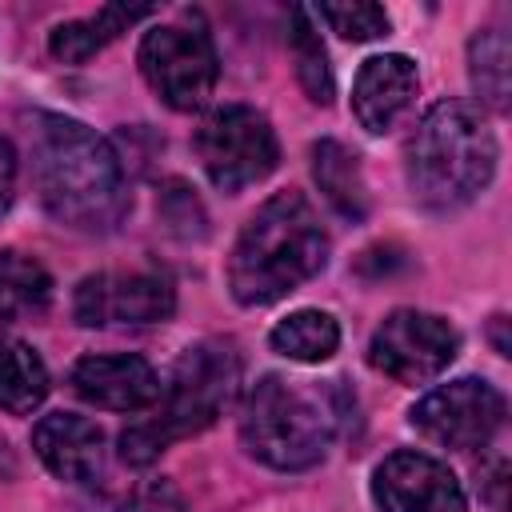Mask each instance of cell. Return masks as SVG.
<instances>
[{"label": "cell", "instance_id": "23", "mask_svg": "<svg viewBox=\"0 0 512 512\" xmlns=\"http://www.w3.org/2000/svg\"><path fill=\"white\" fill-rule=\"evenodd\" d=\"M120 512H184V500L168 480H148V484L128 492Z\"/></svg>", "mask_w": 512, "mask_h": 512}, {"label": "cell", "instance_id": "6", "mask_svg": "<svg viewBox=\"0 0 512 512\" xmlns=\"http://www.w3.org/2000/svg\"><path fill=\"white\" fill-rule=\"evenodd\" d=\"M140 72L148 88L176 112L200 108L212 88H216V44L200 20H180V24H160L148 28L140 40Z\"/></svg>", "mask_w": 512, "mask_h": 512}, {"label": "cell", "instance_id": "16", "mask_svg": "<svg viewBox=\"0 0 512 512\" xmlns=\"http://www.w3.org/2000/svg\"><path fill=\"white\" fill-rule=\"evenodd\" d=\"M312 176H316L324 200L344 220H364L368 216V184H364L360 160H356V152L348 144L316 140L312 144Z\"/></svg>", "mask_w": 512, "mask_h": 512}, {"label": "cell", "instance_id": "15", "mask_svg": "<svg viewBox=\"0 0 512 512\" xmlns=\"http://www.w3.org/2000/svg\"><path fill=\"white\" fill-rule=\"evenodd\" d=\"M144 16H152V4H104L100 12H92L84 20L56 24L48 36V48L64 64H84L88 56H96L104 44H112L120 32H128Z\"/></svg>", "mask_w": 512, "mask_h": 512}, {"label": "cell", "instance_id": "24", "mask_svg": "<svg viewBox=\"0 0 512 512\" xmlns=\"http://www.w3.org/2000/svg\"><path fill=\"white\" fill-rule=\"evenodd\" d=\"M16 176H20V160H16V148L0 136V216L12 208L16 200Z\"/></svg>", "mask_w": 512, "mask_h": 512}, {"label": "cell", "instance_id": "9", "mask_svg": "<svg viewBox=\"0 0 512 512\" xmlns=\"http://www.w3.org/2000/svg\"><path fill=\"white\" fill-rule=\"evenodd\" d=\"M504 416H508V404L488 380L460 376L452 384L432 388L412 408V428L432 444L472 452V448H484L504 428Z\"/></svg>", "mask_w": 512, "mask_h": 512}, {"label": "cell", "instance_id": "21", "mask_svg": "<svg viewBox=\"0 0 512 512\" xmlns=\"http://www.w3.org/2000/svg\"><path fill=\"white\" fill-rule=\"evenodd\" d=\"M508 36L500 28H484L472 36L468 44V76L472 88L480 96V104H488L492 112H508Z\"/></svg>", "mask_w": 512, "mask_h": 512}, {"label": "cell", "instance_id": "13", "mask_svg": "<svg viewBox=\"0 0 512 512\" xmlns=\"http://www.w3.org/2000/svg\"><path fill=\"white\" fill-rule=\"evenodd\" d=\"M32 448L44 460V468L68 484H100L104 480V432L76 416V412H52L32 428Z\"/></svg>", "mask_w": 512, "mask_h": 512}, {"label": "cell", "instance_id": "12", "mask_svg": "<svg viewBox=\"0 0 512 512\" xmlns=\"http://www.w3.org/2000/svg\"><path fill=\"white\" fill-rule=\"evenodd\" d=\"M68 384L80 400L112 412H140L160 400V376L144 356H80L68 372Z\"/></svg>", "mask_w": 512, "mask_h": 512}, {"label": "cell", "instance_id": "7", "mask_svg": "<svg viewBox=\"0 0 512 512\" xmlns=\"http://www.w3.org/2000/svg\"><path fill=\"white\" fill-rule=\"evenodd\" d=\"M196 156L216 188L240 192L248 184H260L276 168L280 144H276V132L264 112H256L248 104H224L200 120Z\"/></svg>", "mask_w": 512, "mask_h": 512}, {"label": "cell", "instance_id": "8", "mask_svg": "<svg viewBox=\"0 0 512 512\" xmlns=\"http://www.w3.org/2000/svg\"><path fill=\"white\" fill-rule=\"evenodd\" d=\"M456 352H460V336L444 316L420 308H396L372 332L368 364L396 384H428L456 360Z\"/></svg>", "mask_w": 512, "mask_h": 512}, {"label": "cell", "instance_id": "22", "mask_svg": "<svg viewBox=\"0 0 512 512\" xmlns=\"http://www.w3.org/2000/svg\"><path fill=\"white\" fill-rule=\"evenodd\" d=\"M316 16L344 40H376L388 32V12L380 4H320Z\"/></svg>", "mask_w": 512, "mask_h": 512}, {"label": "cell", "instance_id": "1", "mask_svg": "<svg viewBox=\"0 0 512 512\" xmlns=\"http://www.w3.org/2000/svg\"><path fill=\"white\" fill-rule=\"evenodd\" d=\"M32 184L52 220L76 232H112L128 212L124 168L104 136L56 112H36L28 128Z\"/></svg>", "mask_w": 512, "mask_h": 512}, {"label": "cell", "instance_id": "14", "mask_svg": "<svg viewBox=\"0 0 512 512\" xmlns=\"http://www.w3.org/2000/svg\"><path fill=\"white\" fill-rule=\"evenodd\" d=\"M412 96H416V64L400 52H384V56L364 60L356 88H352V112L364 132L384 136L404 116Z\"/></svg>", "mask_w": 512, "mask_h": 512}, {"label": "cell", "instance_id": "20", "mask_svg": "<svg viewBox=\"0 0 512 512\" xmlns=\"http://www.w3.org/2000/svg\"><path fill=\"white\" fill-rule=\"evenodd\" d=\"M288 44H292V60H296V76H300V88L308 92L312 104H332V68H328V52L320 44V32H316V12L312 8H292L288 12Z\"/></svg>", "mask_w": 512, "mask_h": 512}, {"label": "cell", "instance_id": "17", "mask_svg": "<svg viewBox=\"0 0 512 512\" xmlns=\"http://www.w3.org/2000/svg\"><path fill=\"white\" fill-rule=\"evenodd\" d=\"M48 396V368L40 352L24 340L0 336V408L12 416H28Z\"/></svg>", "mask_w": 512, "mask_h": 512}, {"label": "cell", "instance_id": "5", "mask_svg": "<svg viewBox=\"0 0 512 512\" xmlns=\"http://www.w3.org/2000/svg\"><path fill=\"white\" fill-rule=\"evenodd\" d=\"M332 428L336 416L328 412V404L276 372L260 376L240 408L244 448L276 472H304L320 464L332 444Z\"/></svg>", "mask_w": 512, "mask_h": 512}, {"label": "cell", "instance_id": "2", "mask_svg": "<svg viewBox=\"0 0 512 512\" xmlns=\"http://www.w3.org/2000/svg\"><path fill=\"white\" fill-rule=\"evenodd\" d=\"M328 264V232L300 192H276L240 228L228 288L244 308L276 304Z\"/></svg>", "mask_w": 512, "mask_h": 512}, {"label": "cell", "instance_id": "11", "mask_svg": "<svg viewBox=\"0 0 512 512\" xmlns=\"http://www.w3.org/2000/svg\"><path fill=\"white\" fill-rule=\"evenodd\" d=\"M372 500L380 512H468L460 480L448 464L424 452H392L372 472Z\"/></svg>", "mask_w": 512, "mask_h": 512}, {"label": "cell", "instance_id": "19", "mask_svg": "<svg viewBox=\"0 0 512 512\" xmlns=\"http://www.w3.org/2000/svg\"><path fill=\"white\" fill-rule=\"evenodd\" d=\"M272 348L300 364H320L340 348V324L320 308H300L272 328Z\"/></svg>", "mask_w": 512, "mask_h": 512}, {"label": "cell", "instance_id": "10", "mask_svg": "<svg viewBox=\"0 0 512 512\" xmlns=\"http://www.w3.org/2000/svg\"><path fill=\"white\" fill-rule=\"evenodd\" d=\"M176 308V292L156 272H96L84 276L72 300V312L84 328L112 324H156Z\"/></svg>", "mask_w": 512, "mask_h": 512}, {"label": "cell", "instance_id": "3", "mask_svg": "<svg viewBox=\"0 0 512 512\" xmlns=\"http://www.w3.org/2000/svg\"><path fill=\"white\" fill-rule=\"evenodd\" d=\"M496 136L480 108L464 100L432 104L404 148L408 192L428 212H456L472 204L496 172Z\"/></svg>", "mask_w": 512, "mask_h": 512}, {"label": "cell", "instance_id": "25", "mask_svg": "<svg viewBox=\"0 0 512 512\" xmlns=\"http://www.w3.org/2000/svg\"><path fill=\"white\" fill-rule=\"evenodd\" d=\"M492 340H496V352L508 356V340H504V316H492Z\"/></svg>", "mask_w": 512, "mask_h": 512}, {"label": "cell", "instance_id": "4", "mask_svg": "<svg viewBox=\"0 0 512 512\" xmlns=\"http://www.w3.org/2000/svg\"><path fill=\"white\" fill-rule=\"evenodd\" d=\"M240 368L244 364L232 340L212 336L184 348L168 384L160 388L156 412L120 432V460L132 468H148L168 444L212 428L240 392Z\"/></svg>", "mask_w": 512, "mask_h": 512}, {"label": "cell", "instance_id": "18", "mask_svg": "<svg viewBox=\"0 0 512 512\" xmlns=\"http://www.w3.org/2000/svg\"><path fill=\"white\" fill-rule=\"evenodd\" d=\"M52 300V276L36 256L16 248L0 252V320H28L44 316Z\"/></svg>", "mask_w": 512, "mask_h": 512}]
</instances>
